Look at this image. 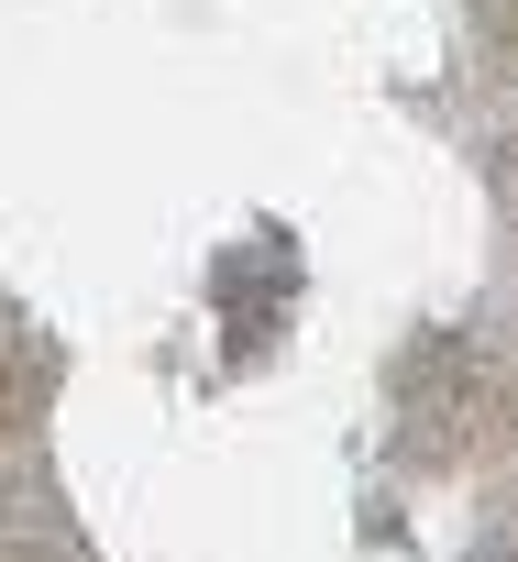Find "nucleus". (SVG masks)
<instances>
[]
</instances>
